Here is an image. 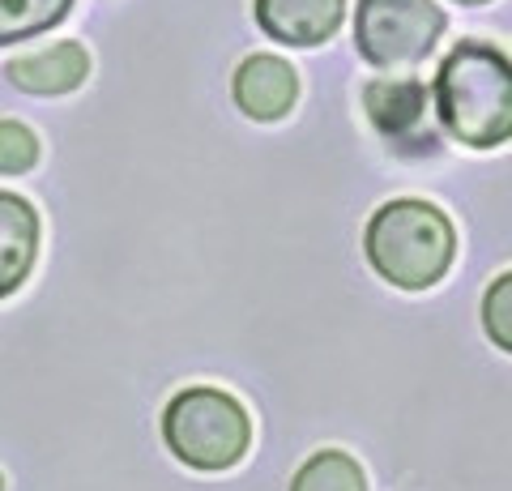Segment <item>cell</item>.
<instances>
[{"label":"cell","instance_id":"obj_1","mask_svg":"<svg viewBox=\"0 0 512 491\" xmlns=\"http://www.w3.org/2000/svg\"><path fill=\"white\" fill-rule=\"evenodd\" d=\"M436 103L444 129L478 150L504 146L512 133V69L483 43H461L436 73Z\"/></svg>","mask_w":512,"mask_h":491},{"label":"cell","instance_id":"obj_2","mask_svg":"<svg viewBox=\"0 0 512 491\" xmlns=\"http://www.w3.org/2000/svg\"><path fill=\"white\" fill-rule=\"evenodd\" d=\"M453 223L427 201H389L367 223V261L402 291H423L453 265Z\"/></svg>","mask_w":512,"mask_h":491},{"label":"cell","instance_id":"obj_3","mask_svg":"<svg viewBox=\"0 0 512 491\" xmlns=\"http://www.w3.org/2000/svg\"><path fill=\"white\" fill-rule=\"evenodd\" d=\"M167 449L192 470H227L248 453L252 423L231 393L222 389H184L163 415Z\"/></svg>","mask_w":512,"mask_h":491},{"label":"cell","instance_id":"obj_4","mask_svg":"<svg viewBox=\"0 0 512 491\" xmlns=\"http://www.w3.org/2000/svg\"><path fill=\"white\" fill-rule=\"evenodd\" d=\"M444 13L436 0H359L355 43L359 56L376 69L419 65L440 43Z\"/></svg>","mask_w":512,"mask_h":491},{"label":"cell","instance_id":"obj_5","mask_svg":"<svg viewBox=\"0 0 512 491\" xmlns=\"http://www.w3.org/2000/svg\"><path fill=\"white\" fill-rule=\"evenodd\" d=\"M299 99V77L278 56H248L235 69V103L252 120H282Z\"/></svg>","mask_w":512,"mask_h":491},{"label":"cell","instance_id":"obj_6","mask_svg":"<svg viewBox=\"0 0 512 491\" xmlns=\"http://www.w3.org/2000/svg\"><path fill=\"white\" fill-rule=\"evenodd\" d=\"M342 9L346 0H256V22L278 43L316 47L338 30Z\"/></svg>","mask_w":512,"mask_h":491},{"label":"cell","instance_id":"obj_7","mask_svg":"<svg viewBox=\"0 0 512 491\" xmlns=\"http://www.w3.org/2000/svg\"><path fill=\"white\" fill-rule=\"evenodd\" d=\"M90 56L77 43H52L47 52L18 56L9 65V82L26 94H69L86 82Z\"/></svg>","mask_w":512,"mask_h":491},{"label":"cell","instance_id":"obj_8","mask_svg":"<svg viewBox=\"0 0 512 491\" xmlns=\"http://www.w3.org/2000/svg\"><path fill=\"white\" fill-rule=\"evenodd\" d=\"M39 248V218L30 201L0 193V299L22 287V278L35 265Z\"/></svg>","mask_w":512,"mask_h":491},{"label":"cell","instance_id":"obj_9","mask_svg":"<svg viewBox=\"0 0 512 491\" xmlns=\"http://www.w3.org/2000/svg\"><path fill=\"white\" fill-rule=\"evenodd\" d=\"M363 103L384 137H402L423 120L427 90L419 82H372L363 90Z\"/></svg>","mask_w":512,"mask_h":491},{"label":"cell","instance_id":"obj_10","mask_svg":"<svg viewBox=\"0 0 512 491\" xmlns=\"http://www.w3.org/2000/svg\"><path fill=\"white\" fill-rule=\"evenodd\" d=\"M291 491H367V483H363V470H359L355 457L325 449V453H316L303 462Z\"/></svg>","mask_w":512,"mask_h":491},{"label":"cell","instance_id":"obj_11","mask_svg":"<svg viewBox=\"0 0 512 491\" xmlns=\"http://www.w3.org/2000/svg\"><path fill=\"white\" fill-rule=\"evenodd\" d=\"M69 13V0H0V43L30 39L56 26Z\"/></svg>","mask_w":512,"mask_h":491},{"label":"cell","instance_id":"obj_12","mask_svg":"<svg viewBox=\"0 0 512 491\" xmlns=\"http://www.w3.org/2000/svg\"><path fill=\"white\" fill-rule=\"evenodd\" d=\"M39 158V141L35 133L18 120H0V171L5 176H18V171H30Z\"/></svg>","mask_w":512,"mask_h":491},{"label":"cell","instance_id":"obj_13","mask_svg":"<svg viewBox=\"0 0 512 491\" xmlns=\"http://www.w3.org/2000/svg\"><path fill=\"white\" fill-rule=\"evenodd\" d=\"M508 299H512V278H508V274H500V278H495V287L487 291V304H483V321H487V334H491V342L500 346V351H508V346H512Z\"/></svg>","mask_w":512,"mask_h":491},{"label":"cell","instance_id":"obj_14","mask_svg":"<svg viewBox=\"0 0 512 491\" xmlns=\"http://www.w3.org/2000/svg\"><path fill=\"white\" fill-rule=\"evenodd\" d=\"M461 5H483V0H461Z\"/></svg>","mask_w":512,"mask_h":491},{"label":"cell","instance_id":"obj_15","mask_svg":"<svg viewBox=\"0 0 512 491\" xmlns=\"http://www.w3.org/2000/svg\"><path fill=\"white\" fill-rule=\"evenodd\" d=\"M0 491H5V479H0Z\"/></svg>","mask_w":512,"mask_h":491}]
</instances>
